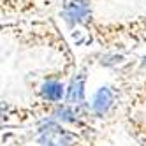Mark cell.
I'll return each instance as SVG.
<instances>
[{
	"mask_svg": "<svg viewBox=\"0 0 146 146\" xmlns=\"http://www.w3.org/2000/svg\"><path fill=\"white\" fill-rule=\"evenodd\" d=\"M78 67V65H76ZM76 67L60 65L56 69L44 70V72H30L27 76V86L32 92L34 99L46 104H60L65 100L67 81Z\"/></svg>",
	"mask_w": 146,
	"mask_h": 146,
	"instance_id": "7a4b0ae2",
	"label": "cell"
},
{
	"mask_svg": "<svg viewBox=\"0 0 146 146\" xmlns=\"http://www.w3.org/2000/svg\"><path fill=\"white\" fill-rule=\"evenodd\" d=\"M85 37L102 51H134L146 46V13L120 21H100L95 18L86 27Z\"/></svg>",
	"mask_w": 146,
	"mask_h": 146,
	"instance_id": "6da1fadb",
	"label": "cell"
},
{
	"mask_svg": "<svg viewBox=\"0 0 146 146\" xmlns=\"http://www.w3.org/2000/svg\"><path fill=\"white\" fill-rule=\"evenodd\" d=\"M143 108H146V76L125 90L123 116L130 113H137Z\"/></svg>",
	"mask_w": 146,
	"mask_h": 146,
	"instance_id": "52a82bcc",
	"label": "cell"
},
{
	"mask_svg": "<svg viewBox=\"0 0 146 146\" xmlns=\"http://www.w3.org/2000/svg\"><path fill=\"white\" fill-rule=\"evenodd\" d=\"M95 64V60H92L90 56L85 58V62L78 64L76 70L70 74L69 81H67V90H65V100L67 104L72 106H83L88 104L86 99V83H88V76H90V69Z\"/></svg>",
	"mask_w": 146,
	"mask_h": 146,
	"instance_id": "8992f818",
	"label": "cell"
},
{
	"mask_svg": "<svg viewBox=\"0 0 146 146\" xmlns=\"http://www.w3.org/2000/svg\"><path fill=\"white\" fill-rule=\"evenodd\" d=\"M28 135L30 141L39 146H97L95 143L85 139L78 130L53 120H42L35 123L32 130H28Z\"/></svg>",
	"mask_w": 146,
	"mask_h": 146,
	"instance_id": "277c9868",
	"label": "cell"
},
{
	"mask_svg": "<svg viewBox=\"0 0 146 146\" xmlns=\"http://www.w3.org/2000/svg\"><path fill=\"white\" fill-rule=\"evenodd\" d=\"M121 125H123L125 132H127V135L135 144L146 146V118L141 114V111L125 114L121 118Z\"/></svg>",
	"mask_w": 146,
	"mask_h": 146,
	"instance_id": "ba28073f",
	"label": "cell"
},
{
	"mask_svg": "<svg viewBox=\"0 0 146 146\" xmlns=\"http://www.w3.org/2000/svg\"><path fill=\"white\" fill-rule=\"evenodd\" d=\"M60 18L70 32H83L95 19L93 0H62Z\"/></svg>",
	"mask_w": 146,
	"mask_h": 146,
	"instance_id": "5b68a950",
	"label": "cell"
},
{
	"mask_svg": "<svg viewBox=\"0 0 146 146\" xmlns=\"http://www.w3.org/2000/svg\"><path fill=\"white\" fill-rule=\"evenodd\" d=\"M123 100L125 93L116 83H109V85H102L95 93H93L90 104V113L93 120H95L100 127H108V125L116 123L118 120L121 121L123 118Z\"/></svg>",
	"mask_w": 146,
	"mask_h": 146,
	"instance_id": "3957f363",
	"label": "cell"
}]
</instances>
